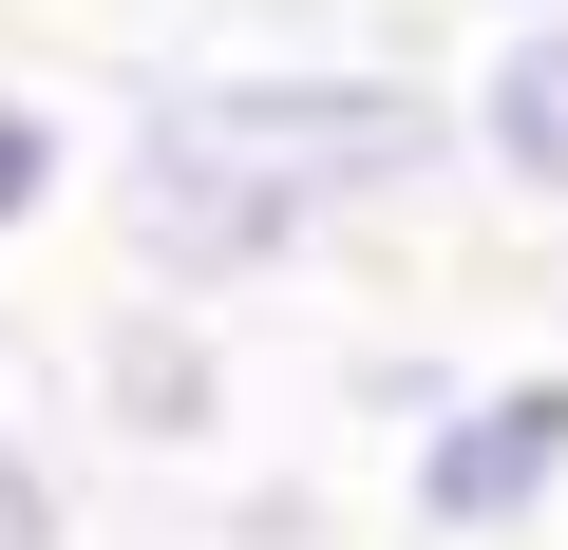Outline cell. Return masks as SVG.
<instances>
[{
  "mask_svg": "<svg viewBox=\"0 0 568 550\" xmlns=\"http://www.w3.org/2000/svg\"><path fill=\"white\" fill-rule=\"evenodd\" d=\"M0 550H77V474H58L20 418H0Z\"/></svg>",
  "mask_w": 568,
  "mask_h": 550,
  "instance_id": "8992f818",
  "label": "cell"
},
{
  "mask_svg": "<svg viewBox=\"0 0 568 550\" xmlns=\"http://www.w3.org/2000/svg\"><path fill=\"white\" fill-rule=\"evenodd\" d=\"M455 171L511 209H568V0H511L455 58Z\"/></svg>",
  "mask_w": 568,
  "mask_h": 550,
  "instance_id": "3957f363",
  "label": "cell"
},
{
  "mask_svg": "<svg viewBox=\"0 0 568 550\" xmlns=\"http://www.w3.org/2000/svg\"><path fill=\"white\" fill-rule=\"evenodd\" d=\"M58 190H77V114H58L39 77H0V247L58 228Z\"/></svg>",
  "mask_w": 568,
  "mask_h": 550,
  "instance_id": "5b68a950",
  "label": "cell"
},
{
  "mask_svg": "<svg viewBox=\"0 0 568 550\" xmlns=\"http://www.w3.org/2000/svg\"><path fill=\"white\" fill-rule=\"evenodd\" d=\"M398 512L417 550H530L568 512V361H455L398 418Z\"/></svg>",
  "mask_w": 568,
  "mask_h": 550,
  "instance_id": "7a4b0ae2",
  "label": "cell"
},
{
  "mask_svg": "<svg viewBox=\"0 0 568 550\" xmlns=\"http://www.w3.org/2000/svg\"><path fill=\"white\" fill-rule=\"evenodd\" d=\"M455 190V77L417 58H171L114 114V247L152 304H246L304 247Z\"/></svg>",
  "mask_w": 568,
  "mask_h": 550,
  "instance_id": "6da1fadb",
  "label": "cell"
},
{
  "mask_svg": "<svg viewBox=\"0 0 568 550\" xmlns=\"http://www.w3.org/2000/svg\"><path fill=\"white\" fill-rule=\"evenodd\" d=\"M95 399H114V437H133V456H190V437L227 418V361H209V323H190V304H133V323H114V361H95Z\"/></svg>",
  "mask_w": 568,
  "mask_h": 550,
  "instance_id": "277c9868",
  "label": "cell"
}]
</instances>
